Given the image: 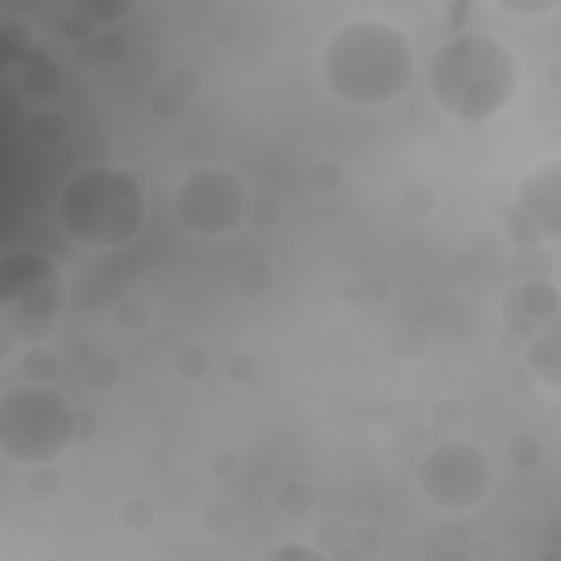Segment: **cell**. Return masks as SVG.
<instances>
[{"label": "cell", "instance_id": "ba28073f", "mask_svg": "<svg viewBox=\"0 0 561 561\" xmlns=\"http://www.w3.org/2000/svg\"><path fill=\"white\" fill-rule=\"evenodd\" d=\"M504 228L517 250L561 245V153L539 158L522 171L513 202L504 210Z\"/></svg>", "mask_w": 561, "mask_h": 561}, {"label": "cell", "instance_id": "e0dca14e", "mask_svg": "<svg viewBox=\"0 0 561 561\" xmlns=\"http://www.w3.org/2000/svg\"><path fill=\"white\" fill-rule=\"evenodd\" d=\"M114 316H118L123 329H136V324L145 329V324H149V302H145V298H118V302H114Z\"/></svg>", "mask_w": 561, "mask_h": 561}, {"label": "cell", "instance_id": "ac0fdd59", "mask_svg": "<svg viewBox=\"0 0 561 561\" xmlns=\"http://www.w3.org/2000/svg\"><path fill=\"white\" fill-rule=\"evenodd\" d=\"M399 202H403V210H408L412 219H425V215H434V188H416V184H408Z\"/></svg>", "mask_w": 561, "mask_h": 561}, {"label": "cell", "instance_id": "9c48e42d", "mask_svg": "<svg viewBox=\"0 0 561 561\" xmlns=\"http://www.w3.org/2000/svg\"><path fill=\"white\" fill-rule=\"evenodd\" d=\"M557 316H561V289L548 276H522L500 294V324L517 346Z\"/></svg>", "mask_w": 561, "mask_h": 561}, {"label": "cell", "instance_id": "ffe728a7", "mask_svg": "<svg viewBox=\"0 0 561 561\" xmlns=\"http://www.w3.org/2000/svg\"><path fill=\"white\" fill-rule=\"evenodd\" d=\"M539 451H543V447H539V438H522V434H517V438L508 443V456H513V465H517V469L539 465Z\"/></svg>", "mask_w": 561, "mask_h": 561}, {"label": "cell", "instance_id": "8fae6325", "mask_svg": "<svg viewBox=\"0 0 561 561\" xmlns=\"http://www.w3.org/2000/svg\"><path fill=\"white\" fill-rule=\"evenodd\" d=\"M13 75H18L22 96H26V101H35V110H39V105H53V101H57V92H61V83H66L61 66H57L39 44H31L26 53H18V57H13Z\"/></svg>", "mask_w": 561, "mask_h": 561}, {"label": "cell", "instance_id": "277c9868", "mask_svg": "<svg viewBox=\"0 0 561 561\" xmlns=\"http://www.w3.org/2000/svg\"><path fill=\"white\" fill-rule=\"evenodd\" d=\"M79 438V408L57 381H13L0 394V456L18 469L57 465Z\"/></svg>", "mask_w": 561, "mask_h": 561}, {"label": "cell", "instance_id": "d6986e66", "mask_svg": "<svg viewBox=\"0 0 561 561\" xmlns=\"http://www.w3.org/2000/svg\"><path fill=\"white\" fill-rule=\"evenodd\" d=\"M114 381H118V364H114V359H110V364H105V359H92V364H88V386H92V390H114Z\"/></svg>", "mask_w": 561, "mask_h": 561}, {"label": "cell", "instance_id": "6da1fadb", "mask_svg": "<svg viewBox=\"0 0 561 561\" xmlns=\"http://www.w3.org/2000/svg\"><path fill=\"white\" fill-rule=\"evenodd\" d=\"M316 75L337 105L386 110L412 92L416 48H412V35L394 18L351 13L324 35L316 53Z\"/></svg>", "mask_w": 561, "mask_h": 561}, {"label": "cell", "instance_id": "3957f363", "mask_svg": "<svg viewBox=\"0 0 561 561\" xmlns=\"http://www.w3.org/2000/svg\"><path fill=\"white\" fill-rule=\"evenodd\" d=\"M53 210L75 245L123 250L149 224V184L123 162H88L57 188Z\"/></svg>", "mask_w": 561, "mask_h": 561}, {"label": "cell", "instance_id": "4fadbf2b", "mask_svg": "<svg viewBox=\"0 0 561 561\" xmlns=\"http://www.w3.org/2000/svg\"><path fill=\"white\" fill-rule=\"evenodd\" d=\"M31 136H35V145H61L66 140V114L57 110V105H39L35 114H31Z\"/></svg>", "mask_w": 561, "mask_h": 561}, {"label": "cell", "instance_id": "7c38bea8", "mask_svg": "<svg viewBox=\"0 0 561 561\" xmlns=\"http://www.w3.org/2000/svg\"><path fill=\"white\" fill-rule=\"evenodd\" d=\"M254 561H333V552L320 548V543H311V539H276Z\"/></svg>", "mask_w": 561, "mask_h": 561}, {"label": "cell", "instance_id": "5b68a950", "mask_svg": "<svg viewBox=\"0 0 561 561\" xmlns=\"http://www.w3.org/2000/svg\"><path fill=\"white\" fill-rule=\"evenodd\" d=\"M70 280L44 250H9L0 259V329L9 346H48L61 329Z\"/></svg>", "mask_w": 561, "mask_h": 561}, {"label": "cell", "instance_id": "5bb4252c", "mask_svg": "<svg viewBox=\"0 0 561 561\" xmlns=\"http://www.w3.org/2000/svg\"><path fill=\"white\" fill-rule=\"evenodd\" d=\"M153 517H158V508H153L149 495H127V500H118V526H123V530H149Z\"/></svg>", "mask_w": 561, "mask_h": 561}, {"label": "cell", "instance_id": "2e32d148", "mask_svg": "<svg viewBox=\"0 0 561 561\" xmlns=\"http://www.w3.org/2000/svg\"><path fill=\"white\" fill-rule=\"evenodd\" d=\"M175 373H180L184 381H202V377L210 373V355H206L202 346H180V351H175Z\"/></svg>", "mask_w": 561, "mask_h": 561}, {"label": "cell", "instance_id": "8992f818", "mask_svg": "<svg viewBox=\"0 0 561 561\" xmlns=\"http://www.w3.org/2000/svg\"><path fill=\"white\" fill-rule=\"evenodd\" d=\"M171 219L197 241H228L250 224L254 193L241 171L224 162H197L171 184Z\"/></svg>", "mask_w": 561, "mask_h": 561}, {"label": "cell", "instance_id": "7402d4cb", "mask_svg": "<svg viewBox=\"0 0 561 561\" xmlns=\"http://www.w3.org/2000/svg\"><path fill=\"white\" fill-rule=\"evenodd\" d=\"M53 486H57V465H48V469H31V495H53Z\"/></svg>", "mask_w": 561, "mask_h": 561}, {"label": "cell", "instance_id": "603a6c76", "mask_svg": "<svg viewBox=\"0 0 561 561\" xmlns=\"http://www.w3.org/2000/svg\"><path fill=\"white\" fill-rule=\"evenodd\" d=\"M337 175H342L337 162H320V167H311V184H320V188H337V184H342Z\"/></svg>", "mask_w": 561, "mask_h": 561}, {"label": "cell", "instance_id": "9a60e30c", "mask_svg": "<svg viewBox=\"0 0 561 561\" xmlns=\"http://www.w3.org/2000/svg\"><path fill=\"white\" fill-rule=\"evenodd\" d=\"M276 504H280L289 517H307V513L316 508V491H311L307 482H285L280 495H276Z\"/></svg>", "mask_w": 561, "mask_h": 561}, {"label": "cell", "instance_id": "7a4b0ae2", "mask_svg": "<svg viewBox=\"0 0 561 561\" xmlns=\"http://www.w3.org/2000/svg\"><path fill=\"white\" fill-rule=\"evenodd\" d=\"M425 79V96L434 101L438 114L482 127L500 114L513 110V101L522 96V61L508 48V39L482 31V26H465L451 31L434 44V53L421 66Z\"/></svg>", "mask_w": 561, "mask_h": 561}, {"label": "cell", "instance_id": "30bf717a", "mask_svg": "<svg viewBox=\"0 0 561 561\" xmlns=\"http://www.w3.org/2000/svg\"><path fill=\"white\" fill-rule=\"evenodd\" d=\"M517 355H522L526 377H530L543 394H557V399H561V316L548 320L535 337H526Z\"/></svg>", "mask_w": 561, "mask_h": 561}, {"label": "cell", "instance_id": "52a82bcc", "mask_svg": "<svg viewBox=\"0 0 561 561\" xmlns=\"http://www.w3.org/2000/svg\"><path fill=\"white\" fill-rule=\"evenodd\" d=\"M412 486L416 495L443 513V517H465L473 508L486 504L491 486H495V465L486 456V447H478L465 434H447L438 443H430L416 465H412Z\"/></svg>", "mask_w": 561, "mask_h": 561}, {"label": "cell", "instance_id": "44dd1931", "mask_svg": "<svg viewBox=\"0 0 561 561\" xmlns=\"http://www.w3.org/2000/svg\"><path fill=\"white\" fill-rule=\"evenodd\" d=\"M202 522H206V530L228 535V530H232V508H228V504H210V508L202 513Z\"/></svg>", "mask_w": 561, "mask_h": 561}]
</instances>
